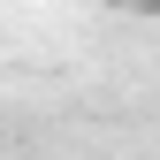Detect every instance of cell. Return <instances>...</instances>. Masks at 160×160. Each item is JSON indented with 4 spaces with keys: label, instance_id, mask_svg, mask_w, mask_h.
<instances>
[{
    "label": "cell",
    "instance_id": "cell-1",
    "mask_svg": "<svg viewBox=\"0 0 160 160\" xmlns=\"http://www.w3.org/2000/svg\"><path fill=\"white\" fill-rule=\"evenodd\" d=\"M107 8H122V15H160V0H107Z\"/></svg>",
    "mask_w": 160,
    "mask_h": 160
}]
</instances>
